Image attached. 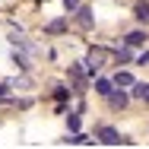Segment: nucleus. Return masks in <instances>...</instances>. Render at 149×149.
<instances>
[{
    "instance_id": "nucleus-1",
    "label": "nucleus",
    "mask_w": 149,
    "mask_h": 149,
    "mask_svg": "<svg viewBox=\"0 0 149 149\" xmlns=\"http://www.w3.org/2000/svg\"><path fill=\"white\" fill-rule=\"evenodd\" d=\"M105 60H108V51H105V48H92L89 54H86V70H89V73L102 70V67H105Z\"/></svg>"
},
{
    "instance_id": "nucleus-2",
    "label": "nucleus",
    "mask_w": 149,
    "mask_h": 149,
    "mask_svg": "<svg viewBox=\"0 0 149 149\" xmlns=\"http://www.w3.org/2000/svg\"><path fill=\"white\" fill-rule=\"evenodd\" d=\"M98 140H102L105 146H120V143H127V140H120V133L114 127H98Z\"/></svg>"
},
{
    "instance_id": "nucleus-3",
    "label": "nucleus",
    "mask_w": 149,
    "mask_h": 149,
    "mask_svg": "<svg viewBox=\"0 0 149 149\" xmlns=\"http://www.w3.org/2000/svg\"><path fill=\"white\" fill-rule=\"evenodd\" d=\"M70 76H73L76 89H86V73H83V67H70Z\"/></svg>"
},
{
    "instance_id": "nucleus-4",
    "label": "nucleus",
    "mask_w": 149,
    "mask_h": 149,
    "mask_svg": "<svg viewBox=\"0 0 149 149\" xmlns=\"http://www.w3.org/2000/svg\"><path fill=\"white\" fill-rule=\"evenodd\" d=\"M111 86H114V83H111V79H95V92H98V95H105V98H108V95H111Z\"/></svg>"
},
{
    "instance_id": "nucleus-5",
    "label": "nucleus",
    "mask_w": 149,
    "mask_h": 149,
    "mask_svg": "<svg viewBox=\"0 0 149 149\" xmlns=\"http://www.w3.org/2000/svg\"><path fill=\"white\" fill-rule=\"evenodd\" d=\"M133 95L143 98V102L149 105V83H133Z\"/></svg>"
},
{
    "instance_id": "nucleus-6",
    "label": "nucleus",
    "mask_w": 149,
    "mask_h": 149,
    "mask_svg": "<svg viewBox=\"0 0 149 149\" xmlns=\"http://www.w3.org/2000/svg\"><path fill=\"white\" fill-rule=\"evenodd\" d=\"M108 105H111V108H124V105H127V95H124V92H111V95H108Z\"/></svg>"
},
{
    "instance_id": "nucleus-7",
    "label": "nucleus",
    "mask_w": 149,
    "mask_h": 149,
    "mask_svg": "<svg viewBox=\"0 0 149 149\" xmlns=\"http://www.w3.org/2000/svg\"><path fill=\"white\" fill-rule=\"evenodd\" d=\"M133 16L140 19V22H149V3L143 0V3H136V10H133Z\"/></svg>"
},
{
    "instance_id": "nucleus-8",
    "label": "nucleus",
    "mask_w": 149,
    "mask_h": 149,
    "mask_svg": "<svg viewBox=\"0 0 149 149\" xmlns=\"http://www.w3.org/2000/svg\"><path fill=\"white\" fill-rule=\"evenodd\" d=\"M143 41H146V32H130V35H127V45H130V48H140Z\"/></svg>"
},
{
    "instance_id": "nucleus-9",
    "label": "nucleus",
    "mask_w": 149,
    "mask_h": 149,
    "mask_svg": "<svg viewBox=\"0 0 149 149\" xmlns=\"http://www.w3.org/2000/svg\"><path fill=\"white\" fill-rule=\"evenodd\" d=\"M114 86H133V76H130L127 70H120L118 76H114Z\"/></svg>"
},
{
    "instance_id": "nucleus-10",
    "label": "nucleus",
    "mask_w": 149,
    "mask_h": 149,
    "mask_svg": "<svg viewBox=\"0 0 149 149\" xmlns=\"http://www.w3.org/2000/svg\"><path fill=\"white\" fill-rule=\"evenodd\" d=\"M63 29H67V22H63V19H54V22H48V32H51V35H60Z\"/></svg>"
},
{
    "instance_id": "nucleus-11",
    "label": "nucleus",
    "mask_w": 149,
    "mask_h": 149,
    "mask_svg": "<svg viewBox=\"0 0 149 149\" xmlns=\"http://www.w3.org/2000/svg\"><path fill=\"white\" fill-rule=\"evenodd\" d=\"M76 13H79V22H83V26L89 29V26H92V16H89V10H76Z\"/></svg>"
},
{
    "instance_id": "nucleus-12",
    "label": "nucleus",
    "mask_w": 149,
    "mask_h": 149,
    "mask_svg": "<svg viewBox=\"0 0 149 149\" xmlns=\"http://www.w3.org/2000/svg\"><path fill=\"white\" fill-rule=\"evenodd\" d=\"M63 6H67V13H73V10H79V0H63Z\"/></svg>"
},
{
    "instance_id": "nucleus-13",
    "label": "nucleus",
    "mask_w": 149,
    "mask_h": 149,
    "mask_svg": "<svg viewBox=\"0 0 149 149\" xmlns=\"http://www.w3.org/2000/svg\"><path fill=\"white\" fill-rule=\"evenodd\" d=\"M70 130H73V133L79 130V118H76V114H70Z\"/></svg>"
},
{
    "instance_id": "nucleus-14",
    "label": "nucleus",
    "mask_w": 149,
    "mask_h": 149,
    "mask_svg": "<svg viewBox=\"0 0 149 149\" xmlns=\"http://www.w3.org/2000/svg\"><path fill=\"white\" fill-rule=\"evenodd\" d=\"M118 60H120V63H124V60H130V51H127V48H120V51H118Z\"/></svg>"
},
{
    "instance_id": "nucleus-15",
    "label": "nucleus",
    "mask_w": 149,
    "mask_h": 149,
    "mask_svg": "<svg viewBox=\"0 0 149 149\" xmlns=\"http://www.w3.org/2000/svg\"><path fill=\"white\" fill-rule=\"evenodd\" d=\"M136 63H143V67H146V63H149V51H146V54H140V60H136Z\"/></svg>"
},
{
    "instance_id": "nucleus-16",
    "label": "nucleus",
    "mask_w": 149,
    "mask_h": 149,
    "mask_svg": "<svg viewBox=\"0 0 149 149\" xmlns=\"http://www.w3.org/2000/svg\"><path fill=\"white\" fill-rule=\"evenodd\" d=\"M0 102H6V86H0Z\"/></svg>"
}]
</instances>
